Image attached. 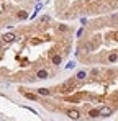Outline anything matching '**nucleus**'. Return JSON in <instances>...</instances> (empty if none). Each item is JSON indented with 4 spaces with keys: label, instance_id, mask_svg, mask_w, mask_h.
<instances>
[{
    "label": "nucleus",
    "instance_id": "nucleus-1",
    "mask_svg": "<svg viewBox=\"0 0 118 121\" xmlns=\"http://www.w3.org/2000/svg\"><path fill=\"white\" fill-rule=\"evenodd\" d=\"M72 87H74V80H67V82H64L62 85H61V93H67V92H71L72 90Z\"/></svg>",
    "mask_w": 118,
    "mask_h": 121
},
{
    "label": "nucleus",
    "instance_id": "nucleus-2",
    "mask_svg": "<svg viewBox=\"0 0 118 121\" xmlns=\"http://www.w3.org/2000/svg\"><path fill=\"white\" fill-rule=\"evenodd\" d=\"M3 43H13V41L17 39V36L13 35V33H7V35H3Z\"/></svg>",
    "mask_w": 118,
    "mask_h": 121
},
{
    "label": "nucleus",
    "instance_id": "nucleus-3",
    "mask_svg": "<svg viewBox=\"0 0 118 121\" xmlns=\"http://www.w3.org/2000/svg\"><path fill=\"white\" fill-rule=\"evenodd\" d=\"M112 108L110 106H102L100 108V116H108V115H112Z\"/></svg>",
    "mask_w": 118,
    "mask_h": 121
},
{
    "label": "nucleus",
    "instance_id": "nucleus-4",
    "mask_svg": "<svg viewBox=\"0 0 118 121\" xmlns=\"http://www.w3.org/2000/svg\"><path fill=\"white\" fill-rule=\"evenodd\" d=\"M67 116H69L71 120H79V116H80V115H79L77 110H69V111H67Z\"/></svg>",
    "mask_w": 118,
    "mask_h": 121
},
{
    "label": "nucleus",
    "instance_id": "nucleus-5",
    "mask_svg": "<svg viewBox=\"0 0 118 121\" xmlns=\"http://www.w3.org/2000/svg\"><path fill=\"white\" fill-rule=\"evenodd\" d=\"M36 77H38V79H48L49 74H48V70L43 69V70H38V72H36Z\"/></svg>",
    "mask_w": 118,
    "mask_h": 121
},
{
    "label": "nucleus",
    "instance_id": "nucleus-6",
    "mask_svg": "<svg viewBox=\"0 0 118 121\" xmlns=\"http://www.w3.org/2000/svg\"><path fill=\"white\" fill-rule=\"evenodd\" d=\"M38 93H39V95H43V97H48V95H51V90H48V88H39Z\"/></svg>",
    "mask_w": 118,
    "mask_h": 121
},
{
    "label": "nucleus",
    "instance_id": "nucleus-7",
    "mask_svg": "<svg viewBox=\"0 0 118 121\" xmlns=\"http://www.w3.org/2000/svg\"><path fill=\"white\" fill-rule=\"evenodd\" d=\"M98 115H100V110H90V111H89V116H90V118H97Z\"/></svg>",
    "mask_w": 118,
    "mask_h": 121
},
{
    "label": "nucleus",
    "instance_id": "nucleus-8",
    "mask_svg": "<svg viewBox=\"0 0 118 121\" xmlns=\"http://www.w3.org/2000/svg\"><path fill=\"white\" fill-rule=\"evenodd\" d=\"M41 7H43L41 3H38V5H36V8H35V13L31 15V20H33V18H36V15H38V12H39V10H41Z\"/></svg>",
    "mask_w": 118,
    "mask_h": 121
},
{
    "label": "nucleus",
    "instance_id": "nucleus-9",
    "mask_svg": "<svg viewBox=\"0 0 118 121\" xmlns=\"http://www.w3.org/2000/svg\"><path fill=\"white\" fill-rule=\"evenodd\" d=\"M61 56H53V64H56V65H59L61 64Z\"/></svg>",
    "mask_w": 118,
    "mask_h": 121
},
{
    "label": "nucleus",
    "instance_id": "nucleus-10",
    "mask_svg": "<svg viewBox=\"0 0 118 121\" xmlns=\"http://www.w3.org/2000/svg\"><path fill=\"white\" fill-rule=\"evenodd\" d=\"M77 79H79V80L85 79V72H84V70H80V72H77Z\"/></svg>",
    "mask_w": 118,
    "mask_h": 121
},
{
    "label": "nucleus",
    "instance_id": "nucleus-11",
    "mask_svg": "<svg viewBox=\"0 0 118 121\" xmlns=\"http://www.w3.org/2000/svg\"><path fill=\"white\" fill-rule=\"evenodd\" d=\"M108 60H110V62H115V60H118V56H117V54H110Z\"/></svg>",
    "mask_w": 118,
    "mask_h": 121
},
{
    "label": "nucleus",
    "instance_id": "nucleus-12",
    "mask_svg": "<svg viewBox=\"0 0 118 121\" xmlns=\"http://www.w3.org/2000/svg\"><path fill=\"white\" fill-rule=\"evenodd\" d=\"M25 97H26V98H30V100H36V97H35V95H31V93H25Z\"/></svg>",
    "mask_w": 118,
    "mask_h": 121
},
{
    "label": "nucleus",
    "instance_id": "nucleus-13",
    "mask_svg": "<svg viewBox=\"0 0 118 121\" xmlns=\"http://www.w3.org/2000/svg\"><path fill=\"white\" fill-rule=\"evenodd\" d=\"M74 65H76V62H74V60H71V62H69V64H67V65H66V67H67V69H72V67H74Z\"/></svg>",
    "mask_w": 118,
    "mask_h": 121
},
{
    "label": "nucleus",
    "instance_id": "nucleus-14",
    "mask_svg": "<svg viewBox=\"0 0 118 121\" xmlns=\"http://www.w3.org/2000/svg\"><path fill=\"white\" fill-rule=\"evenodd\" d=\"M18 18H26V13H25V12H20V13H18Z\"/></svg>",
    "mask_w": 118,
    "mask_h": 121
},
{
    "label": "nucleus",
    "instance_id": "nucleus-15",
    "mask_svg": "<svg viewBox=\"0 0 118 121\" xmlns=\"http://www.w3.org/2000/svg\"><path fill=\"white\" fill-rule=\"evenodd\" d=\"M41 21H43V23H46V21H49V17H48V15H44V17L41 18Z\"/></svg>",
    "mask_w": 118,
    "mask_h": 121
},
{
    "label": "nucleus",
    "instance_id": "nucleus-16",
    "mask_svg": "<svg viewBox=\"0 0 118 121\" xmlns=\"http://www.w3.org/2000/svg\"><path fill=\"white\" fill-rule=\"evenodd\" d=\"M66 30H67L66 25H61V26H59V31H66Z\"/></svg>",
    "mask_w": 118,
    "mask_h": 121
}]
</instances>
